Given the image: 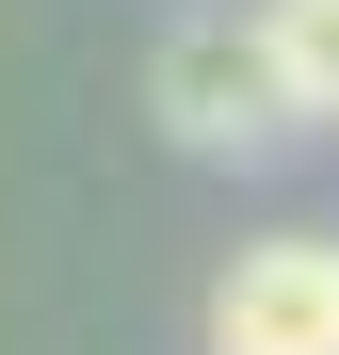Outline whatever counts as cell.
I'll return each mask as SVG.
<instances>
[{
  "instance_id": "obj_1",
  "label": "cell",
  "mask_w": 339,
  "mask_h": 355,
  "mask_svg": "<svg viewBox=\"0 0 339 355\" xmlns=\"http://www.w3.org/2000/svg\"><path fill=\"white\" fill-rule=\"evenodd\" d=\"M146 113H162V146H194V162H243L275 130H307L291 81H275V49H259V17H178L162 65H146Z\"/></svg>"
},
{
  "instance_id": "obj_2",
  "label": "cell",
  "mask_w": 339,
  "mask_h": 355,
  "mask_svg": "<svg viewBox=\"0 0 339 355\" xmlns=\"http://www.w3.org/2000/svg\"><path fill=\"white\" fill-rule=\"evenodd\" d=\"M210 355H339V243L275 226L210 275Z\"/></svg>"
},
{
  "instance_id": "obj_3",
  "label": "cell",
  "mask_w": 339,
  "mask_h": 355,
  "mask_svg": "<svg viewBox=\"0 0 339 355\" xmlns=\"http://www.w3.org/2000/svg\"><path fill=\"white\" fill-rule=\"evenodd\" d=\"M259 49L291 81V113H339V0H259Z\"/></svg>"
}]
</instances>
